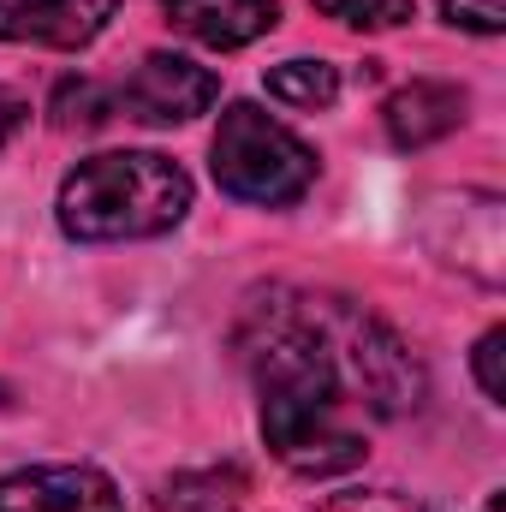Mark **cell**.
<instances>
[{"label":"cell","mask_w":506,"mask_h":512,"mask_svg":"<svg viewBox=\"0 0 506 512\" xmlns=\"http://www.w3.org/2000/svg\"><path fill=\"white\" fill-rule=\"evenodd\" d=\"M233 346L262 393V441L298 477H340L364 465L370 417H405L423 405V364L411 346L352 298L268 286L233 328Z\"/></svg>","instance_id":"cell-1"},{"label":"cell","mask_w":506,"mask_h":512,"mask_svg":"<svg viewBox=\"0 0 506 512\" xmlns=\"http://www.w3.org/2000/svg\"><path fill=\"white\" fill-rule=\"evenodd\" d=\"M54 215L78 245L155 239L191 215V173L155 149H108L66 173Z\"/></svg>","instance_id":"cell-2"},{"label":"cell","mask_w":506,"mask_h":512,"mask_svg":"<svg viewBox=\"0 0 506 512\" xmlns=\"http://www.w3.org/2000/svg\"><path fill=\"white\" fill-rule=\"evenodd\" d=\"M209 167L215 185L239 203H262V209H286L316 185V149L292 126H280L274 114H262L256 102H233L215 126L209 143Z\"/></svg>","instance_id":"cell-3"},{"label":"cell","mask_w":506,"mask_h":512,"mask_svg":"<svg viewBox=\"0 0 506 512\" xmlns=\"http://www.w3.org/2000/svg\"><path fill=\"white\" fill-rule=\"evenodd\" d=\"M221 96V78L185 54H143L137 72L120 84L114 108L137 126H185L197 114H209Z\"/></svg>","instance_id":"cell-4"},{"label":"cell","mask_w":506,"mask_h":512,"mask_svg":"<svg viewBox=\"0 0 506 512\" xmlns=\"http://www.w3.org/2000/svg\"><path fill=\"white\" fill-rule=\"evenodd\" d=\"M0 512H126V495L96 465H30L0 477Z\"/></svg>","instance_id":"cell-5"},{"label":"cell","mask_w":506,"mask_h":512,"mask_svg":"<svg viewBox=\"0 0 506 512\" xmlns=\"http://www.w3.org/2000/svg\"><path fill=\"white\" fill-rule=\"evenodd\" d=\"M120 0H0V42L84 48L108 30Z\"/></svg>","instance_id":"cell-6"},{"label":"cell","mask_w":506,"mask_h":512,"mask_svg":"<svg viewBox=\"0 0 506 512\" xmlns=\"http://www.w3.org/2000/svg\"><path fill=\"white\" fill-rule=\"evenodd\" d=\"M381 126L393 137V149H429L465 126V90L441 78H411L381 102Z\"/></svg>","instance_id":"cell-7"},{"label":"cell","mask_w":506,"mask_h":512,"mask_svg":"<svg viewBox=\"0 0 506 512\" xmlns=\"http://www.w3.org/2000/svg\"><path fill=\"white\" fill-rule=\"evenodd\" d=\"M173 30H185L203 48H251L280 24V0H161Z\"/></svg>","instance_id":"cell-8"},{"label":"cell","mask_w":506,"mask_h":512,"mask_svg":"<svg viewBox=\"0 0 506 512\" xmlns=\"http://www.w3.org/2000/svg\"><path fill=\"white\" fill-rule=\"evenodd\" d=\"M245 501V471L239 465H203V471H179L161 483L155 507L161 512H233Z\"/></svg>","instance_id":"cell-9"},{"label":"cell","mask_w":506,"mask_h":512,"mask_svg":"<svg viewBox=\"0 0 506 512\" xmlns=\"http://www.w3.org/2000/svg\"><path fill=\"white\" fill-rule=\"evenodd\" d=\"M268 96L274 102H286V108H298V114H322V108H334V96H340V66H328V60H280L274 72H268Z\"/></svg>","instance_id":"cell-10"},{"label":"cell","mask_w":506,"mask_h":512,"mask_svg":"<svg viewBox=\"0 0 506 512\" xmlns=\"http://www.w3.org/2000/svg\"><path fill=\"white\" fill-rule=\"evenodd\" d=\"M48 114H54V126H102V120H114V96L90 78H60Z\"/></svg>","instance_id":"cell-11"},{"label":"cell","mask_w":506,"mask_h":512,"mask_svg":"<svg viewBox=\"0 0 506 512\" xmlns=\"http://www.w3.org/2000/svg\"><path fill=\"white\" fill-rule=\"evenodd\" d=\"M316 12H328L352 30H393V24L417 18V0H316Z\"/></svg>","instance_id":"cell-12"},{"label":"cell","mask_w":506,"mask_h":512,"mask_svg":"<svg viewBox=\"0 0 506 512\" xmlns=\"http://www.w3.org/2000/svg\"><path fill=\"white\" fill-rule=\"evenodd\" d=\"M501 358H506V328H489L471 352V370H477V387L489 405H506V376H501Z\"/></svg>","instance_id":"cell-13"},{"label":"cell","mask_w":506,"mask_h":512,"mask_svg":"<svg viewBox=\"0 0 506 512\" xmlns=\"http://www.w3.org/2000/svg\"><path fill=\"white\" fill-rule=\"evenodd\" d=\"M441 12L477 36H501L506 30V0H441Z\"/></svg>","instance_id":"cell-14"},{"label":"cell","mask_w":506,"mask_h":512,"mask_svg":"<svg viewBox=\"0 0 506 512\" xmlns=\"http://www.w3.org/2000/svg\"><path fill=\"white\" fill-rule=\"evenodd\" d=\"M322 512H423L411 495H393V489H358V495H334Z\"/></svg>","instance_id":"cell-15"},{"label":"cell","mask_w":506,"mask_h":512,"mask_svg":"<svg viewBox=\"0 0 506 512\" xmlns=\"http://www.w3.org/2000/svg\"><path fill=\"white\" fill-rule=\"evenodd\" d=\"M24 120H30V108H24V102H18L12 90H0V149H6L12 137H18V126H24Z\"/></svg>","instance_id":"cell-16"},{"label":"cell","mask_w":506,"mask_h":512,"mask_svg":"<svg viewBox=\"0 0 506 512\" xmlns=\"http://www.w3.org/2000/svg\"><path fill=\"white\" fill-rule=\"evenodd\" d=\"M477 512H501V495H489V501H483Z\"/></svg>","instance_id":"cell-17"}]
</instances>
